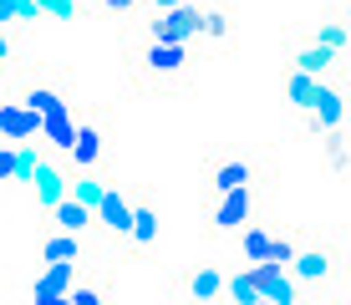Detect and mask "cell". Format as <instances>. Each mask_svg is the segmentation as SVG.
Returning a JSON list of instances; mask_svg holds the SVG:
<instances>
[{
	"label": "cell",
	"mask_w": 351,
	"mask_h": 305,
	"mask_svg": "<svg viewBox=\"0 0 351 305\" xmlns=\"http://www.w3.org/2000/svg\"><path fill=\"white\" fill-rule=\"evenodd\" d=\"M341 21H346V26H351V0H346V16H341Z\"/></svg>",
	"instance_id": "obj_33"
},
{
	"label": "cell",
	"mask_w": 351,
	"mask_h": 305,
	"mask_svg": "<svg viewBox=\"0 0 351 305\" xmlns=\"http://www.w3.org/2000/svg\"><path fill=\"white\" fill-rule=\"evenodd\" d=\"M311 41L331 46V51H346V46H351V26H346V21H316V31H311Z\"/></svg>",
	"instance_id": "obj_22"
},
{
	"label": "cell",
	"mask_w": 351,
	"mask_h": 305,
	"mask_svg": "<svg viewBox=\"0 0 351 305\" xmlns=\"http://www.w3.org/2000/svg\"><path fill=\"white\" fill-rule=\"evenodd\" d=\"M265 183H245V188H229L214 199V214H209V234L224 239V234H239V229L250 224V214H255V199H260Z\"/></svg>",
	"instance_id": "obj_3"
},
{
	"label": "cell",
	"mask_w": 351,
	"mask_h": 305,
	"mask_svg": "<svg viewBox=\"0 0 351 305\" xmlns=\"http://www.w3.org/2000/svg\"><path fill=\"white\" fill-rule=\"evenodd\" d=\"M36 5H41V10H51V16H71V10H77V5H71V0H36Z\"/></svg>",
	"instance_id": "obj_30"
},
{
	"label": "cell",
	"mask_w": 351,
	"mask_h": 305,
	"mask_svg": "<svg viewBox=\"0 0 351 305\" xmlns=\"http://www.w3.org/2000/svg\"><path fill=\"white\" fill-rule=\"evenodd\" d=\"M97 224H102L107 234H117V239L132 234V199H128V193H117L112 183H107L102 204H97Z\"/></svg>",
	"instance_id": "obj_8"
},
{
	"label": "cell",
	"mask_w": 351,
	"mask_h": 305,
	"mask_svg": "<svg viewBox=\"0 0 351 305\" xmlns=\"http://www.w3.org/2000/svg\"><path fill=\"white\" fill-rule=\"evenodd\" d=\"M346 249L336 239H306L295 254V265H290V275L300 280V290H311V295H336L346 280Z\"/></svg>",
	"instance_id": "obj_1"
},
{
	"label": "cell",
	"mask_w": 351,
	"mask_h": 305,
	"mask_svg": "<svg viewBox=\"0 0 351 305\" xmlns=\"http://www.w3.org/2000/svg\"><path fill=\"white\" fill-rule=\"evenodd\" d=\"M239 249H245V260H250V265L270 260V229H260V224L239 229Z\"/></svg>",
	"instance_id": "obj_21"
},
{
	"label": "cell",
	"mask_w": 351,
	"mask_h": 305,
	"mask_svg": "<svg viewBox=\"0 0 351 305\" xmlns=\"http://www.w3.org/2000/svg\"><path fill=\"white\" fill-rule=\"evenodd\" d=\"M41 138L51 143V148L71 153V143H77V122H71V107H66V112H51V117L41 122Z\"/></svg>",
	"instance_id": "obj_19"
},
{
	"label": "cell",
	"mask_w": 351,
	"mask_h": 305,
	"mask_svg": "<svg viewBox=\"0 0 351 305\" xmlns=\"http://www.w3.org/2000/svg\"><path fill=\"white\" fill-rule=\"evenodd\" d=\"M16 61V46H10V36H0V66H10Z\"/></svg>",
	"instance_id": "obj_31"
},
{
	"label": "cell",
	"mask_w": 351,
	"mask_h": 305,
	"mask_svg": "<svg viewBox=\"0 0 351 305\" xmlns=\"http://www.w3.org/2000/svg\"><path fill=\"white\" fill-rule=\"evenodd\" d=\"M36 163H41V148H36V143L16 148V183H31L36 178Z\"/></svg>",
	"instance_id": "obj_25"
},
{
	"label": "cell",
	"mask_w": 351,
	"mask_h": 305,
	"mask_svg": "<svg viewBox=\"0 0 351 305\" xmlns=\"http://www.w3.org/2000/svg\"><path fill=\"white\" fill-rule=\"evenodd\" d=\"M178 290H184L189 300H224V275L214 270V265H199V270L184 275V285H178Z\"/></svg>",
	"instance_id": "obj_14"
},
{
	"label": "cell",
	"mask_w": 351,
	"mask_h": 305,
	"mask_svg": "<svg viewBox=\"0 0 351 305\" xmlns=\"http://www.w3.org/2000/svg\"><path fill=\"white\" fill-rule=\"evenodd\" d=\"M204 36V5H173V10H153L148 21V41H193Z\"/></svg>",
	"instance_id": "obj_4"
},
{
	"label": "cell",
	"mask_w": 351,
	"mask_h": 305,
	"mask_svg": "<svg viewBox=\"0 0 351 305\" xmlns=\"http://www.w3.org/2000/svg\"><path fill=\"white\" fill-rule=\"evenodd\" d=\"M321 158H326V168H331V173H346V168H351V138H346L341 127L321 132Z\"/></svg>",
	"instance_id": "obj_18"
},
{
	"label": "cell",
	"mask_w": 351,
	"mask_h": 305,
	"mask_svg": "<svg viewBox=\"0 0 351 305\" xmlns=\"http://www.w3.org/2000/svg\"><path fill=\"white\" fill-rule=\"evenodd\" d=\"M336 56H341V51H331V46H321V41H306L295 56H290V66L311 71V77H326V71L336 66Z\"/></svg>",
	"instance_id": "obj_17"
},
{
	"label": "cell",
	"mask_w": 351,
	"mask_h": 305,
	"mask_svg": "<svg viewBox=\"0 0 351 305\" xmlns=\"http://www.w3.org/2000/svg\"><path fill=\"white\" fill-rule=\"evenodd\" d=\"M36 204H41V209H51V204H62L66 199V188H71V173H62V168H56V163H46V158H41V163H36Z\"/></svg>",
	"instance_id": "obj_10"
},
{
	"label": "cell",
	"mask_w": 351,
	"mask_h": 305,
	"mask_svg": "<svg viewBox=\"0 0 351 305\" xmlns=\"http://www.w3.org/2000/svg\"><path fill=\"white\" fill-rule=\"evenodd\" d=\"M102 148H107V138H102V127L97 122H77V143H71V163L77 168H97L102 163Z\"/></svg>",
	"instance_id": "obj_12"
},
{
	"label": "cell",
	"mask_w": 351,
	"mask_h": 305,
	"mask_svg": "<svg viewBox=\"0 0 351 305\" xmlns=\"http://www.w3.org/2000/svg\"><path fill=\"white\" fill-rule=\"evenodd\" d=\"M46 219H51L56 229H71V234H87V229L97 224V209H92V204H82L77 193H66L62 204H51V209H46Z\"/></svg>",
	"instance_id": "obj_9"
},
{
	"label": "cell",
	"mask_w": 351,
	"mask_h": 305,
	"mask_svg": "<svg viewBox=\"0 0 351 305\" xmlns=\"http://www.w3.org/2000/svg\"><path fill=\"white\" fill-rule=\"evenodd\" d=\"M321 82H326V77H311V71L290 66V71H285V102L295 107V112H311V102H316Z\"/></svg>",
	"instance_id": "obj_15"
},
{
	"label": "cell",
	"mask_w": 351,
	"mask_h": 305,
	"mask_svg": "<svg viewBox=\"0 0 351 305\" xmlns=\"http://www.w3.org/2000/svg\"><path fill=\"white\" fill-rule=\"evenodd\" d=\"M132 249H153L158 244V209L148 199H132Z\"/></svg>",
	"instance_id": "obj_16"
},
{
	"label": "cell",
	"mask_w": 351,
	"mask_h": 305,
	"mask_svg": "<svg viewBox=\"0 0 351 305\" xmlns=\"http://www.w3.org/2000/svg\"><path fill=\"white\" fill-rule=\"evenodd\" d=\"M102 295H107L102 280H97V285H71V305H97Z\"/></svg>",
	"instance_id": "obj_27"
},
{
	"label": "cell",
	"mask_w": 351,
	"mask_h": 305,
	"mask_svg": "<svg viewBox=\"0 0 351 305\" xmlns=\"http://www.w3.org/2000/svg\"><path fill=\"white\" fill-rule=\"evenodd\" d=\"M71 285H77V265H51V270L31 285V295L36 300H71Z\"/></svg>",
	"instance_id": "obj_13"
},
{
	"label": "cell",
	"mask_w": 351,
	"mask_h": 305,
	"mask_svg": "<svg viewBox=\"0 0 351 305\" xmlns=\"http://www.w3.org/2000/svg\"><path fill=\"white\" fill-rule=\"evenodd\" d=\"M245 183H265V168L255 163V158H224V163L209 168V193L214 199L229 193V188H245Z\"/></svg>",
	"instance_id": "obj_7"
},
{
	"label": "cell",
	"mask_w": 351,
	"mask_h": 305,
	"mask_svg": "<svg viewBox=\"0 0 351 305\" xmlns=\"http://www.w3.org/2000/svg\"><path fill=\"white\" fill-rule=\"evenodd\" d=\"M229 31H234V16H229V5H204V36H209V41H224Z\"/></svg>",
	"instance_id": "obj_23"
},
{
	"label": "cell",
	"mask_w": 351,
	"mask_h": 305,
	"mask_svg": "<svg viewBox=\"0 0 351 305\" xmlns=\"http://www.w3.org/2000/svg\"><path fill=\"white\" fill-rule=\"evenodd\" d=\"M97 5H102L107 16H132V10H138L143 0H97Z\"/></svg>",
	"instance_id": "obj_29"
},
{
	"label": "cell",
	"mask_w": 351,
	"mask_h": 305,
	"mask_svg": "<svg viewBox=\"0 0 351 305\" xmlns=\"http://www.w3.org/2000/svg\"><path fill=\"white\" fill-rule=\"evenodd\" d=\"M0 183H16V148L0 138Z\"/></svg>",
	"instance_id": "obj_28"
},
{
	"label": "cell",
	"mask_w": 351,
	"mask_h": 305,
	"mask_svg": "<svg viewBox=\"0 0 351 305\" xmlns=\"http://www.w3.org/2000/svg\"><path fill=\"white\" fill-rule=\"evenodd\" d=\"M224 300L255 305V300H260V280H255V270H239V275H229V280H224Z\"/></svg>",
	"instance_id": "obj_20"
},
{
	"label": "cell",
	"mask_w": 351,
	"mask_h": 305,
	"mask_svg": "<svg viewBox=\"0 0 351 305\" xmlns=\"http://www.w3.org/2000/svg\"><path fill=\"white\" fill-rule=\"evenodd\" d=\"M128 66H132V77H138V87L163 92V87H173V82L189 77V51H184V41H143Z\"/></svg>",
	"instance_id": "obj_2"
},
{
	"label": "cell",
	"mask_w": 351,
	"mask_h": 305,
	"mask_svg": "<svg viewBox=\"0 0 351 305\" xmlns=\"http://www.w3.org/2000/svg\"><path fill=\"white\" fill-rule=\"evenodd\" d=\"M71 193H77L82 204H92V209H97V204H102V193H107V183L87 173V178H71Z\"/></svg>",
	"instance_id": "obj_26"
},
{
	"label": "cell",
	"mask_w": 351,
	"mask_h": 305,
	"mask_svg": "<svg viewBox=\"0 0 351 305\" xmlns=\"http://www.w3.org/2000/svg\"><path fill=\"white\" fill-rule=\"evenodd\" d=\"M351 117V102H346V92L341 87H331V82H321V92H316V102H311V132H331V127H341V122Z\"/></svg>",
	"instance_id": "obj_6"
},
{
	"label": "cell",
	"mask_w": 351,
	"mask_h": 305,
	"mask_svg": "<svg viewBox=\"0 0 351 305\" xmlns=\"http://www.w3.org/2000/svg\"><path fill=\"white\" fill-rule=\"evenodd\" d=\"M300 244H306V234H270V260L275 265H295Z\"/></svg>",
	"instance_id": "obj_24"
},
{
	"label": "cell",
	"mask_w": 351,
	"mask_h": 305,
	"mask_svg": "<svg viewBox=\"0 0 351 305\" xmlns=\"http://www.w3.org/2000/svg\"><path fill=\"white\" fill-rule=\"evenodd\" d=\"M41 112L36 107H26L21 97H10V102H0V138L5 143H31V138H41Z\"/></svg>",
	"instance_id": "obj_5"
},
{
	"label": "cell",
	"mask_w": 351,
	"mask_h": 305,
	"mask_svg": "<svg viewBox=\"0 0 351 305\" xmlns=\"http://www.w3.org/2000/svg\"><path fill=\"white\" fill-rule=\"evenodd\" d=\"M82 254H87V244H82V234H71V229H56V234L41 239L46 265H82Z\"/></svg>",
	"instance_id": "obj_11"
},
{
	"label": "cell",
	"mask_w": 351,
	"mask_h": 305,
	"mask_svg": "<svg viewBox=\"0 0 351 305\" xmlns=\"http://www.w3.org/2000/svg\"><path fill=\"white\" fill-rule=\"evenodd\" d=\"M346 102H351V97H346Z\"/></svg>",
	"instance_id": "obj_34"
},
{
	"label": "cell",
	"mask_w": 351,
	"mask_h": 305,
	"mask_svg": "<svg viewBox=\"0 0 351 305\" xmlns=\"http://www.w3.org/2000/svg\"><path fill=\"white\" fill-rule=\"evenodd\" d=\"M153 10H173V5H184V0H148Z\"/></svg>",
	"instance_id": "obj_32"
}]
</instances>
